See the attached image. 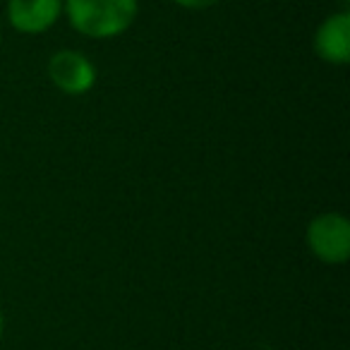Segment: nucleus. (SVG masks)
I'll use <instances>...</instances> for the list:
<instances>
[{"instance_id": "f257e3e1", "label": "nucleus", "mask_w": 350, "mask_h": 350, "mask_svg": "<svg viewBox=\"0 0 350 350\" xmlns=\"http://www.w3.org/2000/svg\"><path fill=\"white\" fill-rule=\"evenodd\" d=\"M68 20L89 39H113L132 27L137 0H65Z\"/></svg>"}, {"instance_id": "f03ea898", "label": "nucleus", "mask_w": 350, "mask_h": 350, "mask_svg": "<svg viewBox=\"0 0 350 350\" xmlns=\"http://www.w3.org/2000/svg\"><path fill=\"white\" fill-rule=\"evenodd\" d=\"M307 247L324 264H345L350 257V224L340 214H321L307 226Z\"/></svg>"}, {"instance_id": "7ed1b4c3", "label": "nucleus", "mask_w": 350, "mask_h": 350, "mask_svg": "<svg viewBox=\"0 0 350 350\" xmlns=\"http://www.w3.org/2000/svg\"><path fill=\"white\" fill-rule=\"evenodd\" d=\"M49 77L68 96H82L96 84V68L77 51H58L49 60Z\"/></svg>"}, {"instance_id": "20e7f679", "label": "nucleus", "mask_w": 350, "mask_h": 350, "mask_svg": "<svg viewBox=\"0 0 350 350\" xmlns=\"http://www.w3.org/2000/svg\"><path fill=\"white\" fill-rule=\"evenodd\" d=\"M63 0H10L8 20L22 34H41L58 22Z\"/></svg>"}, {"instance_id": "39448f33", "label": "nucleus", "mask_w": 350, "mask_h": 350, "mask_svg": "<svg viewBox=\"0 0 350 350\" xmlns=\"http://www.w3.org/2000/svg\"><path fill=\"white\" fill-rule=\"evenodd\" d=\"M314 49L321 60L331 65H345L350 60V15L336 12L319 25Z\"/></svg>"}, {"instance_id": "423d86ee", "label": "nucleus", "mask_w": 350, "mask_h": 350, "mask_svg": "<svg viewBox=\"0 0 350 350\" xmlns=\"http://www.w3.org/2000/svg\"><path fill=\"white\" fill-rule=\"evenodd\" d=\"M173 3H178L183 8H190V10H204V8H211L219 0H173Z\"/></svg>"}, {"instance_id": "0eeeda50", "label": "nucleus", "mask_w": 350, "mask_h": 350, "mask_svg": "<svg viewBox=\"0 0 350 350\" xmlns=\"http://www.w3.org/2000/svg\"><path fill=\"white\" fill-rule=\"evenodd\" d=\"M3 336H5V314L0 312V343H3Z\"/></svg>"}]
</instances>
